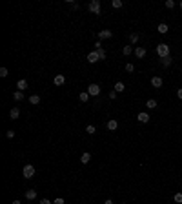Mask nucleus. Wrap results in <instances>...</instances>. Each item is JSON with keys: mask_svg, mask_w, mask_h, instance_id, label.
<instances>
[{"mask_svg": "<svg viewBox=\"0 0 182 204\" xmlns=\"http://www.w3.org/2000/svg\"><path fill=\"white\" fill-rule=\"evenodd\" d=\"M13 98H15V100H18V102L24 100V93H22V91H15V93H13Z\"/></svg>", "mask_w": 182, "mask_h": 204, "instance_id": "nucleus-21", "label": "nucleus"}, {"mask_svg": "<svg viewBox=\"0 0 182 204\" xmlns=\"http://www.w3.org/2000/svg\"><path fill=\"white\" fill-rule=\"evenodd\" d=\"M171 62H173V58H171V57L160 58V64H162V66H164V68H169V66H171Z\"/></svg>", "mask_w": 182, "mask_h": 204, "instance_id": "nucleus-13", "label": "nucleus"}, {"mask_svg": "<svg viewBox=\"0 0 182 204\" xmlns=\"http://www.w3.org/2000/svg\"><path fill=\"white\" fill-rule=\"evenodd\" d=\"M104 204H113V201H111V199H107V201H104Z\"/></svg>", "mask_w": 182, "mask_h": 204, "instance_id": "nucleus-37", "label": "nucleus"}, {"mask_svg": "<svg viewBox=\"0 0 182 204\" xmlns=\"http://www.w3.org/2000/svg\"><path fill=\"white\" fill-rule=\"evenodd\" d=\"M113 89H115L117 93H122V91H124V89H126V86H124V82H120V80H119V82L115 84V88H113Z\"/></svg>", "mask_w": 182, "mask_h": 204, "instance_id": "nucleus-16", "label": "nucleus"}, {"mask_svg": "<svg viewBox=\"0 0 182 204\" xmlns=\"http://www.w3.org/2000/svg\"><path fill=\"white\" fill-rule=\"evenodd\" d=\"M35 197H37V191L35 190H27L26 191V199H27V201H33Z\"/></svg>", "mask_w": 182, "mask_h": 204, "instance_id": "nucleus-19", "label": "nucleus"}, {"mask_svg": "<svg viewBox=\"0 0 182 204\" xmlns=\"http://www.w3.org/2000/svg\"><path fill=\"white\" fill-rule=\"evenodd\" d=\"M111 6L115 9H120L122 7V0H111Z\"/></svg>", "mask_w": 182, "mask_h": 204, "instance_id": "nucleus-25", "label": "nucleus"}, {"mask_svg": "<svg viewBox=\"0 0 182 204\" xmlns=\"http://www.w3.org/2000/svg\"><path fill=\"white\" fill-rule=\"evenodd\" d=\"M98 60H100V58H98V53H97V51H93V53L87 55V62L95 64V62H98Z\"/></svg>", "mask_w": 182, "mask_h": 204, "instance_id": "nucleus-7", "label": "nucleus"}, {"mask_svg": "<svg viewBox=\"0 0 182 204\" xmlns=\"http://www.w3.org/2000/svg\"><path fill=\"white\" fill-rule=\"evenodd\" d=\"M97 53H98V58H100V60H104V58H106V51H104V49H97Z\"/></svg>", "mask_w": 182, "mask_h": 204, "instance_id": "nucleus-26", "label": "nucleus"}, {"mask_svg": "<svg viewBox=\"0 0 182 204\" xmlns=\"http://www.w3.org/2000/svg\"><path fill=\"white\" fill-rule=\"evenodd\" d=\"M146 106L149 108V109H155L157 108V100H155V98H149V100L146 102Z\"/></svg>", "mask_w": 182, "mask_h": 204, "instance_id": "nucleus-24", "label": "nucleus"}, {"mask_svg": "<svg viewBox=\"0 0 182 204\" xmlns=\"http://www.w3.org/2000/svg\"><path fill=\"white\" fill-rule=\"evenodd\" d=\"M173 199H175V202H177V204H182V193H175V197H173Z\"/></svg>", "mask_w": 182, "mask_h": 204, "instance_id": "nucleus-28", "label": "nucleus"}, {"mask_svg": "<svg viewBox=\"0 0 182 204\" xmlns=\"http://www.w3.org/2000/svg\"><path fill=\"white\" fill-rule=\"evenodd\" d=\"M179 6H180V9H182V0H180V4H179Z\"/></svg>", "mask_w": 182, "mask_h": 204, "instance_id": "nucleus-39", "label": "nucleus"}, {"mask_svg": "<svg viewBox=\"0 0 182 204\" xmlns=\"http://www.w3.org/2000/svg\"><path fill=\"white\" fill-rule=\"evenodd\" d=\"M168 24H164V22H162V24H159V26H157V31H159L160 35H164V33H168Z\"/></svg>", "mask_w": 182, "mask_h": 204, "instance_id": "nucleus-10", "label": "nucleus"}, {"mask_svg": "<svg viewBox=\"0 0 182 204\" xmlns=\"http://www.w3.org/2000/svg\"><path fill=\"white\" fill-rule=\"evenodd\" d=\"M157 55H159L160 58L169 57V46L168 44H159V46H157Z\"/></svg>", "mask_w": 182, "mask_h": 204, "instance_id": "nucleus-1", "label": "nucleus"}, {"mask_svg": "<svg viewBox=\"0 0 182 204\" xmlns=\"http://www.w3.org/2000/svg\"><path fill=\"white\" fill-rule=\"evenodd\" d=\"M6 137H7V138H13V137H15V131H13V129H9V131H6Z\"/></svg>", "mask_w": 182, "mask_h": 204, "instance_id": "nucleus-33", "label": "nucleus"}, {"mask_svg": "<svg viewBox=\"0 0 182 204\" xmlns=\"http://www.w3.org/2000/svg\"><path fill=\"white\" fill-rule=\"evenodd\" d=\"M137 120L142 122V124H146L147 120H149V115H147V113H139V115H137Z\"/></svg>", "mask_w": 182, "mask_h": 204, "instance_id": "nucleus-8", "label": "nucleus"}, {"mask_svg": "<svg viewBox=\"0 0 182 204\" xmlns=\"http://www.w3.org/2000/svg\"><path fill=\"white\" fill-rule=\"evenodd\" d=\"M139 38H140L139 33H131V35H129V42H131V44H137V42H139Z\"/></svg>", "mask_w": 182, "mask_h": 204, "instance_id": "nucleus-23", "label": "nucleus"}, {"mask_svg": "<svg viewBox=\"0 0 182 204\" xmlns=\"http://www.w3.org/2000/svg\"><path fill=\"white\" fill-rule=\"evenodd\" d=\"M111 37H113V31H109V29L98 31V40H106V38H111Z\"/></svg>", "mask_w": 182, "mask_h": 204, "instance_id": "nucleus-5", "label": "nucleus"}, {"mask_svg": "<svg viewBox=\"0 0 182 204\" xmlns=\"http://www.w3.org/2000/svg\"><path fill=\"white\" fill-rule=\"evenodd\" d=\"M87 9H89L91 13L98 15V13H100V2H98V0H91V2H89V6H87Z\"/></svg>", "mask_w": 182, "mask_h": 204, "instance_id": "nucleus-3", "label": "nucleus"}, {"mask_svg": "<svg viewBox=\"0 0 182 204\" xmlns=\"http://www.w3.org/2000/svg\"><path fill=\"white\" fill-rule=\"evenodd\" d=\"M109 98H111V100H115V98H117V91H115V89H111V91H109Z\"/></svg>", "mask_w": 182, "mask_h": 204, "instance_id": "nucleus-32", "label": "nucleus"}, {"mask_svg": "<svg viewBox=\"0 0 182 204\" xmlns=\"http://www.w3.org/2000/svg\"><path fill=\"white\" fill-rule=\"evenodd\" d=\"M89 161H91V153H87V151H86V153H82V157H80V162H82V164H87Z\"/></svg>", "mask_w": 182, "mask_h": 204, "instance_id": "nucleus-17", "label": "nucleus"}, {"mask_svg": "<svg viewBox=\"0 0 182 204\" xmlns=\"http://www.w3.org/2000/svg\"><path fill=\"white\" fill-rule=\"evenodd\" d=\"M122 53H124V55H126V57H129V55H131V53H133V47H131V46H129V44H127V46H124V49H122Z\"/></svg>", "mask_w": 182, "mask_h": 204, "instance_id": "nucleus-22", "label": "nucleus"}, {"mask_svg": "<svg viewBox=\"0 0 182 204\" xmlns=\"http://www.w3.org/2000/svg\"><path fill=\"white\" fill-rule=\"evenodd\" d=\"M22 173H24V177H26V179H33V177H35V166H33V164H26L24 170H22Z\"/></svg>", "mask_w": 182, "mask_h": 204, "instance_id": "nucleus-2", "label": "nucleus"}, {"mask_svg": "<svg viewBox=\"0 0 182 204\" xmlns=\"http://www.w3.org/2000/svg\"><path fill=\"white\" fill-rule=\"evenodd\" d=\"M86 131H87V133H89V135H93V133H95V131H97V129H95V126H93V124H89V126H87V128H86Z\"/></svg>", "mask_w": 182, "mask_h": 204, "instance_id": "nucleus-30", "label": "nucleus"}, {"mask_svg": "<svg viewBox=\"0 0 182 204\" xmlns=\"http://www.w3.org/2000/svg\"><path fill=\"white\" fill-rule=\"evenodd\" d=\"M40 204H51V202H49V199H42Z\"/></svg>", "mask_w": 182, "mask_h": 204, "instance_id": "nucleus-36", "label": "nucleus"}, {"mask_svg": "<svg viewBox=\"0 0 182 204\" xmlns=\"http://www.w3.org/2000/svg\"><path fill=\"white\" fill-rule=\"evenodd\" d=\"M89 97H91V95H89V93H87V91H82L80 95H78V98H80L82 102H87V100H89Z\"/></svg>", "mask_w": 182, "mask_h": 204, "instance_id": "nucleus-20", "label": "nucleus"}, {"mask_svg": "<svg viewBox=\"0 0 182 204\" xmlns=\"http://www.w3.org/2000/svg\"><path fill=\"white\" fill-rule=\"evenodd\" d=\"M7 75H9L7 68H0V77H7Z\"/></svg>", "mask_w": 182, "mask_h": 204, "instance_id": "nucleus-31", "label": "nucleus"}, {"mask_svg": "<svg viewBox=\"0 0 182 204\" xmlns=\"http://www.w3.org/2000/svg\"><path fill=\"white\" fill-rule=\"evenodd\" d=\"M177 97H179V98H180V100H182V88L179 89V91H177Z\"/></svg>", "mask_w": 182, "mask_h": 204, "instance_id": "nucleus-35", "label": "nucleus"}, {"mask_svg": "<svg viewBox=\"0 0 182 204\" xmlns=\"http://www.w3.org/2000/svg\"><path fill=\"white\" fill-rule=\"evenodd\" d=\"M135 57L144 58V57H146V49H144V47H137V49H135Z\"/></svg>", "mask_w": 182, "mask_h": 204, "instance_id": "nucleus-14", "label": "nucleus"}, {"mask_svg": "<svg viewBox=\"0 0 182 204\" xmlns=\"http://www.w3.org/2000/svg\"><path fill=\"white\" fill-rule=\"evenodd\" d=\"M87 93H89L91 97L100 95V86H98V84H89V86H87Z\"/></svg>", "mask_w": 182, "mask_h": 204, "instance_id": "nucleus-4", "label": "nucleus"}, {"mask_svg": "<svg viewBox=\"0 0 182 204\" xmlns=\"http://www.w3.org/2000/svg\"><path fill=\"white\" fill-rule=\"evenodd\" d=\"M166 7H168V9H173V7H175V0H166Z\"/></svg>", "mask_w": 182, "mask_h": 204, "instance_id": "nucleus-29", "label": "nucleus"}, {"mask_svg": "<svg viewBox=\"0 0 182 204\" xmlns=\"http://www.w3.org/2000/svg\"><path fill=\"white\" fill-rule=\"evenodd\" d=\"M151 86L153 88H162V78L160 77H153L151 78Z\"/></svg>", "mask_w": 182, "mask_h": 204, "instance_id": "nucleus-9", "label": "nucleus"}, {"mask_svg": "<svg viewBox=\"0 0 182 204\" xmlns=\"http://www.w3.org/2000/svg\"><path fill=\"white\" fill-rule=\"evenodd\" d=\"M18 117H20V109H18V108H13L11 111H9V118H11V120H17Z\"/></svg>", "mask_w": 182, "mask_h": 204, "instance_id": "nucleus-6", "label": "nucleus"}, {"mask_svg": "<svg viewBox=\"0 0 182 204\" xmlns=\"http://www.w3.org/2000/svg\"><path fill=\"white\" fill-rule=\"evenodd\" d=\"M106 126H107V129H109V131H115V129L119 128V122H117V120H109Z\"/></svg>", "mask_w": 182, "mask_h": 204, "instance_id": "nucleus-15", "label": "nucleus"}, {"mask_svg": "<svg viewBox=\"0 0 182 204\" xmlns=\"http://www.w3.org/2000/svg\"><path fill=\"white\" fill-rule=\"evenodd\" d=\"M126 71H127V73H133V71H135V66H133L131 62H127V64H126Z\"/></svg>", "mask_w": 182, "mask_h": 204, "instance_id": "nucleus-27", "label": "nucleus"}, {"mask_svg": "<svg viewBox=\"0 0 182 204\" xmlns=\"http://www.w3.org/2000/svg\"><path fill=\"white\" fill-rule=\"evenodd\" d=\"M29 104H33V106L40 104V97H38V95H31V97H29Z\"/></svg>", "mask_w": 182, "mask_h": 204, "instance_id": "nucleus-18", "label": "nucleus"}, {"mask_svg": "<svg viewBox=\"0 0 182 204\" xmlns=\"http://www.w3.org/2000/svg\"><path fill=\"white\" fill-rule=\"evenodd\" d=\"M53 204H64V199H55V202Z\"/></svg>", "mask_w": 182, "mask_h": 204, "instance_id": "nucleus-34", "label": "nucleus"}, {"mask_svg": "<svg viewBox=\"0 0 182 204\" xmlns=\"http://www.w3.org/2000/svg\"><path fill=\"white\" fill-rule=\"evenodd\" d=\"M53 82H55V86H62V84L66 82V77H64V75H57Z\"/></svg>", "mask_w": 182, "mask_h": 204, "instance_id": "nucleus-12", "label": "nucleus"}, {"mask_svg": "<svg viewBox=\"0 0 182 204\" xmlns=\"http://www.w3.org/2000/svg\"><path fill=\"white\" fill-rule=\"evenodd\" d=\"M13 204H22V202L20 201H13Z\"/></svg>", "mask_w": 182, "mask_h": 204, "instance_id": "nucleus-38", "label": "nucleus"}, {"mask_svg": "<svg viewBox=\"0 0 182 204\" xmlns=\"http://www.w3.org/2000/svg\"><path fill=\"white\" fill-rule=\"evenodd\" d=\"M17 88H18V91H24V89H27V82L24 80V78H20V80L17 82Z\"/></svg>", "mask_w": 182, "mask_h": 204, "instance_id": "nucleus-11", "label": "nucleus"}]
</instances>
